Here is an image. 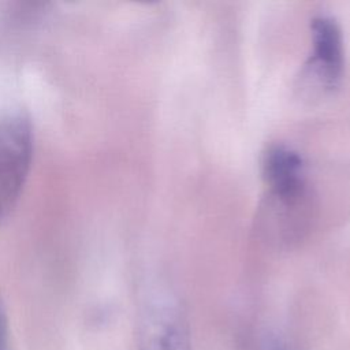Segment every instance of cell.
Returning <instances> with one entry per match:
<instances>
[{
  "label": "cell",
  "mask_w": 350,
  "mask_h": 350,
  "mask_svg": "<svg viewBox=\"0 0 350 350\" xmlns=\"http://www.w3.org/2000/svg\"><path fill=\"white\" fill-rule=\"evenodd\" d=\"M33 157L30 118L12 112L0 118V221L16 205Z\"/></svg>",
  "instance_id": "cell-1"
},
{
  "label": "cell",
  "mask_w": 350,
  "mask_h": 350,
  "mask_svg": "<svg viewBox=\"0 0 350 350\" xmlns=\"http://www.w3.org/2000/svg\"><path fill=\"white\" fill-rule=\"evenodd\" d=\"M312 53L302 71V88L312 93L332 92L343 71V37L338 22L328 15L310 21Z\"/></svg>",
  "instance_id": "cell-2"
},
{
  "label": "cell",
  "mask_w": 350,
  "mask_h": 350,
  "mask_svg": "<svg viewBox=\"0 0 350 350\" xmlns=\"http://www.w3.org/2000/svg\"><path fill=\"white\" fill-rule=\"evenodd\" d=\"M141 350H191L186 316L176 299L161 297L148 305L139 328Z\"/></svg>",
  "instance_id": "cell-3"
},
{
  "label": "cell",
  "mask_w": 350,
  "mask_h": 350,
  "mask_svg": "<svg viewBox=\"0 0 350 350\" xmlns=\"http://www.w3.org/2000/svg\"><path fill=\"white\" fill-rule=\"evenodd\" d=\"M262 176L269 189L302 183L305 182L302 159L287 146H271L262 159Z\"/></svg>",
  "instance_id": "cell-4"
},
{
  "label": "cell",
  "mask_w": 350,
  "mask_h": 350,
  "mask_svg": "<svg viewBox=\"0 0 350 350\" xmlns=\"http://www.w3.org/2000/svg\"><path fill=\"white\" fill-rule=\"evenodd\" d=\"M258 350H295V349L290 346L288 342L282 336L272 332H267L261 336L258 342Z\"/></svg>",
  "instance_id": "cell-5"
},
{
  "label": "cell",
  "mask_w": 350,
  "mask_h": 350,
  "mask_svg": "<svg viewBox=\"0 0 350 350\" xmlns=\"http://www.w3.org/2000/svg\"><path fill=\"white\" fill-rule=\"evenodd\" d=\"M0 350H11L8 320H7V313H5L1 293H0Z\"/></svg>",
  "instance_id": "cell-6"
}]
</instances>
